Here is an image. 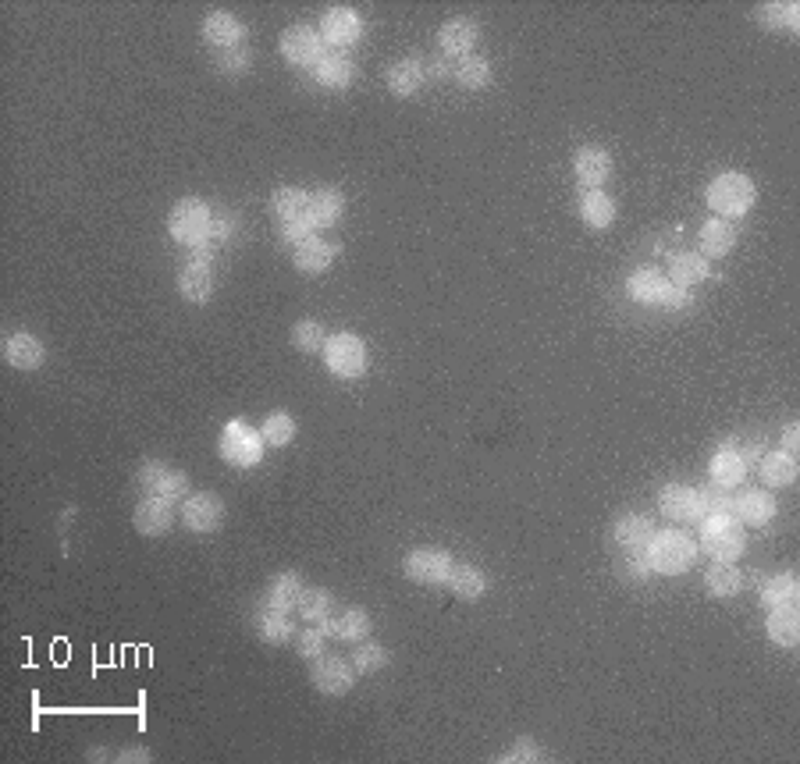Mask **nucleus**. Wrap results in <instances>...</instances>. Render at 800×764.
<instances>
[{
    "mask_svg": "<svg viewBox=\"0 0 800 764\" xmlns=\"http://www.w3.org/2000/svg\"><path fill=\"white\" fill-rule=\"evenodd\" d=\"M335 256H338V249L331 246V242L317 239V231H313L303 242H296L292 263H296V271H303V274H324L331 263H335Z\"/></svg>",
    "mask_w": 800,
    "mask_h": 764,
    "instance_id": "obj_20",
    "label": "nucleus"
},
{
    "mask_svg": "<svg viewBox=\"0 0 800 764\" xmlns=\"http://www.w3.org/2000/svg\"><path fill=\"white\" fill-rule=\"evenodd\" d=\"M118 761H150V754H146V750H121L118 754Z\"/></svg>",
    "mask_w": 800,
    "mask_h": 764,
    "instance_id": "obj_54",
    "label": "nucleus"
},
{
    "mask_svg": "<svg viewBox=\"0 0 800 764\" xmlns=\"http://www.w3.org/2000/svg\"><path fill=\"white\" fill-rule=\"evenodd\" d=\"M498 761L502 764H534V761H544V750L537 747L534 740H516L502 757H498Z\"/></svg>",
    "mask_w": 800,
    "mask_h": 764,
    "instance_id": "obj_47",
    "label": "nucleus"
},
{
    "mask_svg": "<svg viewBox=\"0 0 800 764\" xmlns=\"http://www.w3.org/2000/svg\"><path fill=\"white\" fill-rule=\"evenodd\" d=\"M171 519H175V505H171L168 498H160V494H143L136 505L132 523H136V530L143 537H160V534H168Z\"/></svg>",
    "mask_w": 800,
    "mask_h": 764,
    "instance_id": "obj_14",
    "label": "nucleus"
},
{
    "mask_svg": "<svg viewBox=\"0 0 800 764\" xmlns=\"http://www.w3.org/2000/svg\"><path fill=\"white\" fill-rule=\"evenodd\" d=\"M324 327H320V320H299L296 327H292V345H296L299 352H320L324 349Z\"/></svg>",
    "mask_w": 800,
    "mask_h": 764,
    "instance_id": "obj_44",
    "label": "nucleus"
},
{
    "mask_svg": "<svg viewBox=\"0 0 800 764\" xmlns=\"http://www.w3.org/2000/svg\"><path fill=\"white\" fill-rule=\"evenodd\" d=\"M182 523L192 534H214L224 523V502L214 491H196L182 502Z\"/></svg>",
    "mask_w": 800,
    "mask_h": 764,
    "instance_id": "obj_10",
    "label": "nucleus"
},
{
    "mask_svg": "<svg viewBox=\"0 0 800 764\" xmlns=\"http://www.w3.org/2000/svg\"><path fill=\"white\" fill-rule=\"evenodd\" d=\"M665 285H669V278H665L658 267H640V271H633L630 281H626V292H630L633 303L658 306V299H662Z\"/></svg>",
    "mask_w": 800,
    "mask_h": 764,
    "instance_id": "obj_30",
    "label": "nucleus"
},
{
    "mask_svg": "<svg viewBox=\"0 0 800 764\" xmlns=\"http://www.w3.org/2000/svg\"><path fill=\"white\" fill-rule=\"evenodd\" d=\"M651 573L658 576H680L697 562V541L687 537L683 530H658L644 548Z\"/></svg>",
    "mask_w": 800,
    "mask_h": 764,
    "instance_id": "obj_1",
    "label": "nucleus"
},
{
    "mask_svg": "<svg viewBox=\"0 0 800 764\" xmlns=\"http://www.w3.org/2000/svg\"><path fill=\"white\" fill-rule=\"evenodd\" d=\"M655 537V526H651L648 516H619L616 526H612V541L626 551V555H640L648 548V541Z\"/></svg>",
    "mask_w": 800,
    "mask_h": 764,
    "instance_id": "obj_23",
    "label": "nucleus"
},
{
    "mask_svg": "<svg viewBox=\"0 0 800 764\" xmlns=\"http://www.w3.org/2000/svg\"><path fill=\"white\" fill-rule=\"evenodd\" d=\"M701 551L712 555V562H736L747 551V534L733 516L712 512L701 519Z\"/></svg>",
    "mask_w": 800,
    "mask_h": 764,
    "instance_id": "obj_3",
    "label": "nucleus"
},
{
    "mask_svg": "<svg viewBox=\"0 0 800 764\" xmlns=\"http://www.w3.org/2000/svg\"><path fill=\"white\" fill-rule=\"evenodd\" d=\"M697 242H701V256L704 260H719L733 249L736 242V228L726 221V217H708L697 231Z\"/></svg>",
    "mask_w": 800,
    "mask_h": 764,
    "instance_id": "obj_25",
    "label": "nucleus"
},
{
    "mask_svg": "<svg viewBox=\"0 0 800 764\" xmlns=\"http://www.w3.org/2000/svg\"><path fill=\"white\" fill-rule=\"evenodd\" d=\"M797 448H800V423H786V430H783V448H779V452L797 455Z\"/></svg>",
    "mask_w": 800,
    "mask_h": 764,
    "instance_id": "obj_53",
    "label": "nucleus"
},
{
    "mask_svg": "<svg viewBox=\"0 0 800 764\" xmlns=\"http://www.w3.org/2000/svg\"><path fill=\"white\" fill-rule=\"evenodd\" d=\"M171 466L168 462H157V459H150V462H143L136 470V484L143 487V494H153L160 487V480H164V473H168Z\"/></svg>",
    "mask_w": 800,
    "mask_h": 764,
    "instance_id": "obj_49",
    "label": "nucleus"
},
{
    "mask_svg": "<svg viewBox=\"0 0 800 764\" xmlns=\"http://www.w3.org/2000/svg\"><path fill=\"white\" fill-rule=\"evenodd\" d=\"M797 576L793 573H779V576H768L761 583V605L765 608H786V605H797Z\"/></svg>",
    "mask_w": 800,
    "mask_h": 764,
    "instance_id": "obj_38",
    "label": "nucleus"
},
{
    "mask_svg": "<svg viewBox=\"0 0 800 764\" xmlns=\"http://www.w3.org/2000/svg\"><path fill=\"white\" fill-rule=\"evenodd\" d=\"M448 587L459 601H477V597L488 594V576L480 573L477 566H466V562H456L452 573H448Z\"/></svg>",
    "mask_w": 800,
    "mask_h": 764,
    "instance_id": "obj_32",
    "label": "nucleus"
},
{
    "mask_svg": "<svg viewBox=\"0 0 800 764\" xmlns=\"http://www.w3.org/2000/svg\"><path fill=\"white\" fill-rule=\"evenodd\" d=\"M299 594H303V576H299V573H278V576H271V583H267L264 605L285 608V612H296Z\"/></svg>",
    "mask_w": 800,
    "mask_h": 764,
    "instance_id": "obj_33",
    "label": "nucleus"
},
{
    "mask_svg": "<svg viewBox=\"0 0 800 764\" xmlns=\"http://www.w3.org/2000/svg\"><path fill=\"white\" fill-rule=\"evenodd\" d=\"M296 612L303 615V622H310V626H320V622L328 619V615H335V597L328 594V590L320 587H303V594H299L296 601Z\"/></svg>",
    "mask_w": 800,
    "mask_h": 764,
    "instance_id": "obj_37",
    "label": "nucleus"
},
{
    "mask_svg": "<svg viewBox=\"0 0 800 764\" xmlns=\"http://www.w3.org/2000/svg\"><path fill=\"white\" fill-rule=\"evenodd\" d=\"M761 480H765L772 491L790 487L793 480H797V455H786V452L761 455Z\"/></svg>",
    "mask_w": 800,
    "mask_h": 764,
    "instance_id": "obj_35",
    "label": "nucleus"
},
{
    "mask_svg": "<svg viewBox=\"0 0 800 764\" xmlns=\"http://www.w3.org/2000/svg\"><path fill=\"white\" fill-rule=\"evenodd\" d=\"M491 79H495V72H491L488 57L470 54L456 64V82L463 89H484V86H491Z\"/></svg>",
    "mask_w": 800,
    "mask_h": 764,
    "instance_id": "obj_40",
    "label": "nucleus"
},
{
    "mask_svg": "<svg viewBox=\"0 0 800 764\" xmlns=\"http://www.w3.org/2000/svg\"><path fill=\"white\" fill-rule=\"evenodd\" d=\"M477 36H480V29L473 18H448L438 29V47L445 57H459V61H463V57H470L473 47H477Z\"/></svg>",
    "mask_w": 800,
    "mask_h": 764,
    "instance_id": "obj_15",
    "label": "nucleus"
},
{
    "mask_svg": "<svg viewBox=\"0 0 800 764\" xmlns=\"http://www.w3.org/2000/svg\"><path fill=\"white\" fill-rule=\"evenodd\" d=\"M242 36H246V25L235 15H228V11H210V15L203 18V40H207L210 47H217V50L242 47Z\"/></svg>",
    "mask_w": 800,
    "mask_h": 764,
    "instance_id": "obj_19",
    "label": "nucleus"
},
{
    "mask_svg": "<svg viewBox=\"0 0 800 764\" xmlns=\"http://www.w3.org/2000/svg\"><path fill=\"white\" fill-rule=\"evenodd\" d=\"M658 509H662L665 519L672 523H701L704 509H701V491L687 484H665L658 491Z\"/></svg>",
    "mask_w": 800,
    "mask_h": 764,
    "instance_id": "obj_11",
    "label": "nucleus"
},
{
    "mask_svg": "<svg viewBox=\"0 0 800 764\" xmlns=\"http://www.w3.org/2000/svg\"><path fill=\"white\" fill-rule=\"evenodd\" d=\"M704 199H708L712 214H719V217H726V221H733V217L751 214L754 199H758V189H754L751 178L740 175V171H722L719 178H712V185H708Z\"/></svg>",
    "mask_w": 800,
    "mask_h": 764,
    "instance_id": "obj_2",
    "label": "nucleus"
},
{
    "mask_svg": "<svg viewBox=\"0 0 800 764\" xmlns=\"http://www.w3.org/2000/svg\"><path fill=\"white\" fill-rule=\"evenodd\" d=\"M452 566H456V558L448 555L445 548H416L402 562V573L413 583H420V587H441V583H448Z\"/></svg>",
    "mask_w": 800,
    "mask_h": 764,
    "instance_id": "obj_9",
    "label": "nucleus"
},
{
    "mask_svg": "<svg viewBox=\"0 0 800 764\" xmlns=\"http://www.w3.org/2000/svg\"><path fill=\"white\" fill-rule=\"evenodd\" d=\"M260 438L267 441L271 448H285L296 441V420L288 413H271L264 420V427H260Z\"/></svg>",
    "mask_w": 800,
    "mask_h": 764,
    "instance_id": "obj_42",
    "label": "nucleus"
},
{
    "mask_svg": "<svg viewBox=\"0 0 800 764\" xmlns=\"http://www.w3.org/2000/svg\"><path fill=\"white\" fill-rule=\"evenodd\" d=\"M264 448H267V441L260 438V430H253L242 420L224 423L221 438H217V452H221V459L228 462V466H235V470L256 466V462L264 459Z\"/></svg>",
    "mask_w": 800,
    "mask_h": 764,
    "instance_id": "obj_5",
    "label": "nucleus"
},
{
    "mask_svg": "<svg viewBox=\"0 0 800 764\" xmlns=\"http://www.w3.org/2000/svg\"><path fill=\"white\" fill-rule=\"evenodd\" d=\"M210 224H214V214H210L207 203H203V199H196V196L178 199L175 207H171V214H168L171 239L182 242V246H189V249L210 239Z\"/></svg>",
    "mask_w": 800,
    "mask_h": 764,
    "instance_id": "obj_6",
    "label": "nucleus"
},
{
    "mask_svg": "<svg viewBox=\"0 0 800 764\" xmlns=\"http://www.w3.org/2000/svg\"><path fill=\"white\" fill-rule=\"evenodd\" d=\"M779 505L772 494L765 491H744V494H733V519L736 523H747V526H768L776 519Z\"/></svg>",
    "mask_w": 800,
    "mask_h": 764,
    "instance_id": "obj_18",
    "label": "nucleus"
},
{
    "mask_svg": "<svg viewBox=\"0 0 800 764\" xmlns=\"http://www.w3.org/2000/svg\"><path fill=\"white\" fill-rule=\"evenodd\" d=\"M4 359H8L15 370H36L43 367V359H47V349L36 335L29 331H15V335L4 342Z\"/></svg>",
    "mask_w": 800,
    "mask_h": 764,
    "instance_id": "obj_22",
    "label": "nucleus"
},
{
    "mask_svg": "<svg viewBox=\"0 0 800 764\" xmlns=\"http://www.w3.org/2000/svg\"><path fill=\"white\" fill-rule=\"evenodd\" d=\"M153 494H160V498H168L171 505L175 502H185L189 498V477H185L182 470H168L164 473V480H160V487Z\"/></svg>",
    "mask_w": 800,
    "mask_h": 764,
    "instance_id": "obj_46",
    "label": "nucleus"
},
{
    "mask_svg": "<svg viewBox=\"0 0 800 764\" xmlns=\"http://www.w3.org/2000/svg\"><path fill=\"white\" fill-rule=\"evenodd\" d=\"M345 214V196L335 185H320L317 192H310V224L317 228H331L338 224V217Z\"/></svg>",
    "mask_w": 800,
    "mask_h": 764,
    "instance_id": "obj_28",
    "label": "nucleus"
},
{
    "mask_svg": "<svg viewBox=\"0 0 800 764\" xmlns=\"http://www.w3.org/2000/svg\"><path fill=\"white\" fill-rule=\"evenodd\" d=\"M708 278V260L701 253H676L669 260V281L680 288H690Z\"/></svg>",
    "mask_w": 800,
    "mask_h": 764,
    "instance_id": "obj_36",
    "label": "nucleus"
},
{
    "mask_svg": "<svg viewBox=\"0 0 800 764\" xmlns=\"http://www.w3.org/2000/svg\"><path fill=\"white\" fill-rule=\"evenodd\" d=\"M352 669L360 672V676H374V672L388 669V661H392V654H388V647H381L377 640H367V644H356V651H352Z\"/></svg>",
    "mask_w": 800,
    "mask_h": 764,
    "instance_id": "obj_41",
    "label": "nucleus"
},
{
    "mask_svg": "<svg viewBox=\"0 0 800 764\" xmlns=\"http://www.w3.org/2000/svg\"><path fill=\"white\" fill-rule=\"evenodd\" d=\"M765 633H768V640H772V644H779V647H797V644H800V619H797V605H786V608H768Z\"/></svg>",
    "mask_w": 800,
    "mask_h": 764,
    "instance_id": "obj_31",
    "label": "nucleus"
},
{
    "mask_svg": "<svg viewBox=\"0 0 800 764\" xmlns=\"http://www.w3.org/2000/svg\"><path fill=\"white\" fill-rule=\"evenodd\" d=\"M360 32H363V22L352 8H328L324 18H320V36H324V43H328L331 50H338V54H345L352 43L360 40Z\"/></svg>",
    "mask_w": 800,
    "mask_h": 764,
    "instance_id": "obj_13",
    "label": "nucleus"
},
{
    "mask_svg": "<svg viewBox=\"0 0 800 764\" xmlns=\"http://www.w3.org/2000/svg\"><path fill=\"white\" fill-rule=\"evenodd\" d=\"M328 633L320 626H310V629H303L299 633V640H296V651L303 654V658H310V661H317V658H324V644H328Z\"/></svg>",
    "mask_w": 800,
    "mask_h": 764,
    "instance_id": "obj_48",
    "label": "nucleus"
},
{
    "mask_svg": "<svg viewBox=\"0 0 800 764\" xmlns=\"http://www.w3.org/2000/svg\"><path fill=\"white\" fill-rule=\"evenodd\" d=\"M573 175L584 189H598L612 175V153L601 150V146H584V150L573 153Z\"/></svg>",
    "mask_w": 800,
    "mask_h": 764,
    "instance_id": "obj_16",
    "label": "nucleus"
},
{
    "mask_svg": "<svg viewBox=\"0 0 800 764\" xmlns=\"http://www.w3.org/2000/svg\"><path fill=\"white\" fill-rule=\"evenodd\" d=\"M256 629H260V637H264L267 644H288L292 633H296L292 615H288L285 608H271V605H264L256 612Z\"/></svg>",
    "mask_w": 800,
    "mask_h": 764,
    "instance_id": "obj_34",
    "label": "nucleus"
},
{
    "mask_svg": "<svg viewBox=\"0 0 800 764\" xmlns=\"http://www.w3.org/2000/svg\"><path fill=\"white\" fill-rule=\"evenodd\" d=\"M576 210H580V221L587 228H608V224L616 221V203L608 196L605 189H584L580 199H576Z\"/></svg>",
    "mask_w": 800,
    "mask_h": 764,
    "instance_id": "obj_27",
    "label": "nucleus"
},
{
    "mask_svg": "<svg viewBox=\"0 0 800 764\" xmlns=\"http://www.w3.org/2000/svg\"><path fill=\"white\" fill-rule=\"evenodd\" d=\"M694 303V295H690V288H680V285H665V292H662V299H658V306L662 310H687V306Z\"/></svg>",
    "mask_w": 800,
    "mask_h": 764,
    "instance_id": "obj_51",
    "label": "nucleus"
},
{
    "mask_svg": "<svg viewBox=\"0 0 800 764\" xmlns=\"http://www.w3.org/2000/svg\"><path fill=\"white\" fill-rule=\"evenodd\" d=\"M761 22H765L768 29L797 32L800 29V4H793V0H783V4H765V8H761Z\"/></svg>",
    "mask_w": 800,
    "mask_h": 764,
    "instance_id": "obj_43",
    "label": "nucleus"
},
{
    "mask_svg": "<svg viewBox=\"0 0 800 764\" xmlns=\"http://www.w3.org/2000/svg\"><path fill=\"white\" fill-rule=\"evenodd\" d=\"M320 629H324L328 637L345 640V644H360V640L370 637V615H367V608L349 605L342 615H328V619L320 622Z\"/></svg>",
    "mask_w": 800,
    "mask_h": 764,
    "instance_id": "obj_17",
    "label": "nucleus"
},
{
    "mask_svg": "<svg viewBox=\"0 0 800 764\" xmlns=\"http://www.w3.org/2000/svg\"><path fill=\"white\" fill-rule=\"evenodd\" d=\"M278 50L288 64H296V68H317L320 57L328 54V43L320 36V29L313 25H292V29L281 32Z\"/></svg>",
    "mask_w": 800,
    "mask_h": 764,
    "instance_id": "obj_8",
    "label": "nucleus"
},
{
    "mask_svg": "<svg viewBox=\"0 0 800 764\" xmlns=\"http://www.w3.org/2000/svg\"><path fill=\"white\" fill-rule=\"evenodd\" d=\"M232 231H235L232 214H214V224H210V242H224Z\"/></svg>",
    "mask_w": 800,
    "mask_h": 764,
    "instance_id": "obj_52",
    "label": "nucleus"
},
{
    "mask_svg": "<svg viewBox=\"0 0 800 764\" xmlns=\"http://www.w3.org/2000/svg\"><path fill=\"white\" fill-rule=\"evenodd\" d=\"M384 82H388V89H392L395 96H416L420 86L427 82V64L416 61V57H402V61H395L392 68H388Z\"/></svg>",
    "mask_w": 800,
    "mask_h": 764,
    "instance_id": "obj_26",
    "label": "nucleus"
},
{
    "mask_svg": "<svg viewBox=\"0 0 800 764\" xmlns=\"http://www.w3.org/2000/svg\"><path fill=\"white\" fill-rule=\"evenodd\" d=\"M356 676L360 672L352 669V661L345 658H317L310 669V683L317 686L324 697H342L356 686Z\"/></svg>",
    "mask_w": 800,
    "mask_h": 764,
    "instance_id": "obj_12",
    "label": "nucleus"
},
{
    "mask_svg": "<svg viewBox=\"0 0 800 764\" xmlns=\"http://www.w3.org/2000/svg\"><path fill=\"white\" fill-rule=\"evenodd\" d=\"M217 68L224 75H246L253 68V54L249 47H232V50H217Z\"/></svg>",
    "mask_w": 800,
    "mask_h": 764,
    "instance_id": "obj_45",
    "label": "nucleus"
},
{
    "mask_svg": "<svg viewBox=\"0 0 800 764\" xmlns=\"http://www.w3.org/2000/svg\"><path fill=\"white\" fill-rule=\"evenodd\" d=\"M619 576H623V580H630V583H644L648 576H655V573H651L648 558H644V551H640V555H623V558H619Z\"/></svg>",
    "mask_w": 800,
    "mask_h": 764,
    "instance_id": "obj_50",
    "label": "nucleus"
},
{
    "mask_svg": "<svg viewBox=\"0 0 800 764\" xmlns=\"http://www.w3.org/2000/svg\"><path fill=\"white\" fill-rule=\"evenodd\" d=\"M274 217H278V231L285 242H303L306 235H313L310 224V192L292 189V185H281L271 196Z\"/></svg>",
    "mask_w": 800,
    "mask_h": 764,
    "instance_id": "obj_4",
    "label": "nucleus"
},
{
    "mask_svg": "<svg viewBox=\"0 0 800 764\" xmlns=\"http://www.w3.org/2000/svg\"><path fill=\"white\" fill-rule=\"evenodd\" d=\"M320 359H324V367L335 377H342V381H356V377L367 374V345H363V338L349 335V331L331 335L328 342H324V349H320Z\"/></svg>",
    "mask_w": 800,
    "mask_h": 764,
    "instance_id": "obj_7",
    "label": "nucleus"
},
{
    "mask_svg": "<svg viewBox=\"0 0 800 764\" xmlns=\"http://www.w3.org/2000/svg\"><path fill=\"white\" fill-rule=\"evenodd\" d=\"M712 480L719 487H726V491H733L736 484H744L747 477V459L740 455V448L733 445V441H726V445L719 448V452L712 455Z\"/></svg>",
    "mask_w": 800,
    "mask_h": 764,
    "instance_id": "obj_21",
    "label": "nucleus"
},
{
    "mask_svg": "<svg viewBox=\"0 0 800 764\" xmlns=\"http://www.w3.org/2000/svg\"><path fill=\"white\" fill-rule=\"evenodd\" d=\"M313 79H317L324 89H345V86H352V79H356V64H352L345 54H338V50H328V54L320 57L317 68H313Z\"/></svg>",
    "mask_w": 800,
    "mask_h": 764,
    "instance_id": "obj_29",
    "label": "nucleus"
},
{
    "mask_svg": "<svg viewBox=\"0 0 800 764\" xmlns=\"http://www.w3.org/2000/svg\"><path fill=\"white\" fill-rule=\"evenodd\" d=\"M178 292L185 303H207L214 292V263H185V271L178 274Z\"/></svg>",
    "mask_w": 800,
    "mask_h": 764,
    "instance_id": "obj_24",
    "label": "nucleus"
},
{
    "mask_svg": "<svg viewBox=\"0 0 800 764\" xmlns=\"http://www.w3.org/2000/svg\"><path fill=\"white\" fill-rule=\"evenodd\" d=\"M704 587L712 597H733L744 587V576H740V569L733 562H712V569L704 576Z\"/></svg>",
    "mask_w": 800,
    "mask_h": 764,
    "instance_id": "obj_39",
    "label": "nucleus"
}]
</instances>
